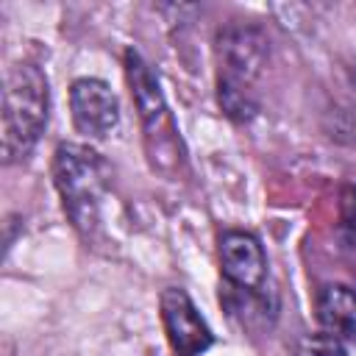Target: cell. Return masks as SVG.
Segmentation results:
<instances>
[{
    "mask_svg": "<svg viewBox=\"0 0 356 356\" xmlns=\"http://www.w3.org/2000/svg\"><path fill=\"white\" fill-rule=\"evenodd\" d=\"M47 106H50V89L44 72L28 61L14 64L6 75L3 108H0L3 117L0 150L6 164H14L33 150V145L39 142L47 125Z\"/></svg>",
    "mask_w": 356,
    "mask_h": 356,
    "instance_id": "cell-1",
    "label": "cell"
},
{
    "mask_svg": "<svg viewBox=\"0 0 356 356\" xmlns=\"http://www.w3.org/2000/svg\"><path fill=\"white\" fill-rule=\"evenodd\" d=\"M53 178L70 222L92 234L100 222V206L108 186V164L86 145L64 142L53 156Z\"/></svg>",
    "mask_w": 356,
    "mask_h": 356,
    "instance_id": "cell-2",
    "label": "cell"
},
{
    "mask_svg": "<svg viewBox=\"0 0 356 356\" xmlns=\"http://www.w3.org/2000/svg\"><path fill=\"white\" fill-rule=\"evenodd\" d=\"M217 64H220V86L250 92L253 78L261 72L267 61V39L253 25H225L214 39Z\"/></svg>",
    "mask_w": 356,
    "mask_h": 356,
    "instance_id": "cell-3",
    "label": "cell"
},
{
    "mask_svg": "<svg viewBox=\"0 0 356 356\" xmlns=\"http://www.w3.org/2000/svg\"><path fill=\"white\" fill-rule=\"evenodd\" d=\"M220 270L231 289L264 298L267 256L261 242L248 231H225L220 236Z\"/></svg>",
    "mask_w": 356,
    "mask_h": 356,
    "instance_id": "cell-4",
    "label": "cell"
},
{
    "mask_svg": "<svg viewBox=\"0 0 356 356\" xmlns=\"http://www.w3.org/2000/svg\"><path fill=\"white\" fill-rule=\"evenodd\" d=\"M159 306H161L164 334H167V342L175 356H200L203 350L211 348L214 334L184 289L167 286L161 292Z\"/></svg>",
    "mask_w": 356,
    "mask_h": 356,
    "instance_id": "cell-5",
    "label": "cell"
},
{
    "mask_svg": "<svg viewBox=\"0 0 356 356\" xmlns=\"http://www.w3.org/2000/svg\"><path fill=\"white\" fill-rule=\"evenodd\" d=\"M72 122L92 139L108 136L120 122V100L111 86L100 78H78L70 86Z\"/></svg>",
    "mask_w": 356,
    "mask_h": 356,
    "instance_id": "cell-6",
    "label": "cell"
},
{
    "mask_svg": "<svg viewBox=\"0 0 356 356\" xmlns=\"http://www.w3.org/2000/svg\"><path fill=\"white\" fill-rule=\"evenodd\" d=\"M125 78H128L131 97L136 103V111H139V120H142L147 136L161 134V128L170 125L167 103H164L161 86H159V78L153 75L150 64L136 50L125 53Z\"/></svg>",
    "mask_w": 356,
    "mask_h": 356,
    "instance_id": "cell-7",
    "label": "cell"
},
{
    "mask_svg": "<svg viewBox=\"0 0 356 356\" xmlns=\"http://www.w3.org/2000/svg\"><path fill=\"white\" fill-rule=\"evenodd\" d=\"M320 331L328 337L356 345V292L345 284H325L314 300Z\"/></svg>",
    "mask_w": 356,
    "mask_h": 356,
    "instance_id": "cell-8",
    "label": "cell"
},
{
    "mask_svg": "<svg viewBox=\"0 0 356 356\" xmlns=\"http://www.w3.org/2000/svg\"><path fill=\"white\" fill-rule=\"evenodd\" d=\"M289 356H350L348 353V345L328 337L325 331H317V334H306L295 342V348L289 350Z\"/></svg>",
    "mask_w": 356,
    "mask_h": 356,
    "instance_id": "cell-9",
    "label": "cell"
},
{
    "mask_svg": "<svg viewBox=\"0 0 356 356\" xmlns=\"http://www.w3.org/2000/svg\"><path fill=\"white\" fill-rule=\"evenodd\" d=\"M339 231L342 236L356 245V189L348 186L342 192V206H339Z\"/></svg>",
    "mask_w": 356,
    "mask_h": 356,
    "instance_id": "cell-10",
    "label": "cell"
}]
</instances>
